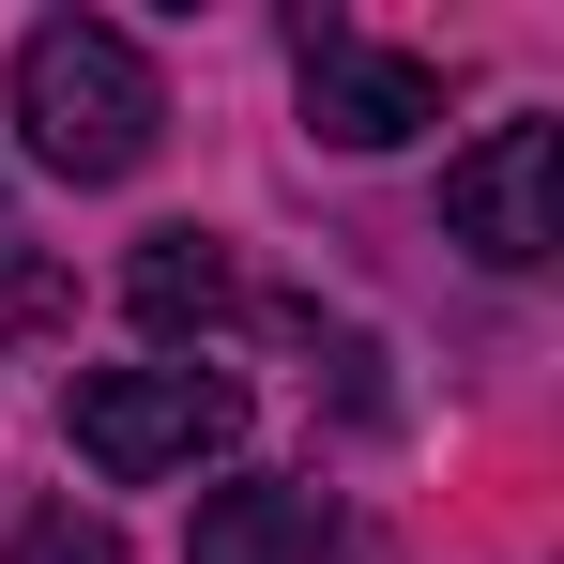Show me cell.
Here are the masks:
<instances>
[{"label":"cell","instance_id":"obj_1","mask_svg":"<svg viewBox=\"0 0 564 564\" xmlns=\"http://www.w3.org/2000/svg\"><path fill=\"white\" fill-rule=\"evenodd\" d=\"M15 138H31V169H62V184H122V169H153L169 93H153V62H138V31H107V15H46V31L15 46Z\"/></svg>","mask_w":564,"mask_h":564},{"label":"cell","instance_id":"obj_2","mask_svg":"<svg viewBox=\"0 0 564 564\" xmlns=\"http://www.w3.org/2000/svg\"><path fill=\"white\" fill-rule=\"evenodd\" d=\"M62 443L107 488H153V473H198L214 443H245V381L229 367H77L62 381Z\"/></svg>","mask_w":564,"mask_h":564},{"label":"cell","instance_id":"obj_3","mask_svg":"<svg viewBox=\"0 0 564 564\" xmlns=\"http://www.w3.org/2000/svg\"><path fill=\"white\" fill-rule=\"evenodd\" d=\"M443 245H473L488 275H534L564 245V122H488L458 169H443Z\"/></svg>","mask_w":564,"mask_h":564},{"label":"cell","instance_id":"obj_4","mask_svg":"<svg viewBox=\"0 0 564 564\" xmlns=\"http://www.w3.org/2000/svg\"><path fill=\"white\" fill-rule=\"evenodd\" d=\"M290 62H305V138L321 153H397V138L443 122V62L367 46L351 15H290Z\"/></svg>","mask_w":564,"mask_h":564},{"label":"cell","instance_id":"obj_5","mask_svg":"<svg viewBox=\"0 0 564 564\" xmlns=\"http://www.w3.org/2000/svg\"><path fill=\"white\" fill-rule=\"evenodd\" d=\"M336 550V503L305 488V473H245V488H214L198 503L184 564H321Z\"/></svg>","mask_w":564,"mask_h":564},{"label":"cell","instance_id":"obj_6","mask_svg":"<svg viewBox=\"0 0 564 564\" xmlns=\"http://www.w3.org/2000/svg\"><path fill=\"white\" fill-rule=\"evenodd\" d=\"M122 305H138V336H214L229 321V245L214 229H153L122 260Z\"/></svg>","mask_w":564,"mask_h":564},{"label":"cell","instance_id":"obj_7","mask_svg":"<svg viewBox=\"0 0 564 564\" xmlns=\"http://www.w3.org/2000/svg\"><path fill=\"white\" fill-rule=\"evenodd\" d=\"M0 564H122V534L77 519V503H46V519H15V550H0Z\"/></svg>","mask_w":564,"mask_h":564},{"label":"cell","instance_id":"obj_8","mask_svg":"<svg viewBox=\"0 0 564 564\" xmlns=\"http://www.w3.org/2000/svg\"><path fill=\"white\" fill-rule=\"evenodd\" d=\"M31 321H62V260H15L0 245V336H31Z\"/></svg>","mask_w":564,"mask_h":564}]
</instances>
